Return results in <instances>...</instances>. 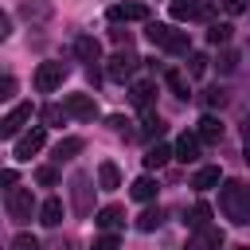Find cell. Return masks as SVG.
<instances>
[{
	"label": "cell",
	"instance_id": "cell-1",
	"mask_svg": "<svg viewBox=\"0 0 250 250\" xmlns=\"http://www.w3.org/2000/svg\"><path fill=\"white\" fill-rule=\"evenodd\" d=\"M219 211H223L234 227H246V223H250V184L227 180L223 191H219Z\"/></svg>",
	"mask_w": 250,
	"mask_h": 250
},
{
	"label": "cell",
	"instance_id": "cell-2",
	"mask_svg": "<svg viewBox=\"0 0 250 250\" xmlns=\"http://www.w3.org/2000/svg\"><path fill=\"white\" fill-rule=\"evenodd\" d=\"M4 207H8V219H12V223H31V215H35V195H31V188H8V191H4Z\"/></svg>",
	"mask_w": 250,
	"mask_h": 250
},
{
	"label": "cell",
	"instance_id": "cell-3",
	"mask_svg": "<svg viewBox=\"0 0 250 250\" xmlns=\"http://www.w3.org/2000/svg\"><path fill=\"white\" fill-rule=\"evenodd\" d=\"M94 180L86 176V172H74L70 176V203H74V211L78 215H90L94 211V188H90Z\"/></svg>",
	"mask_w": 250,
	"mask_h": 250
},
{
	"label": "cell",
	"instance_id": "cell-4",
	"mask_svg": "<svg viewBox=\"0 0 250 250\" xmlns=\"http://www.w3.org/2000/svg\"><path fill=\"white\" fill-rule=\"evenodd\" d=\"M215 4L211 0H172V20L188 23V20H211Z\"/></svg>",
	"mask_w": 250,
	"mask_h": 250
},
{
	"label": "cell",
	"instance_id": "cell-5",
	"mask_svg": "<svg viewBox=\"0 0 250 250\" xmlns=\"http://www.w3.org/2000/svg\"><path fill=\"white\" fill-rule=\"evenodd\" d=\"M66 62H39V70H35V90L39 94H51V90H59L62 82H66Z\"/></svg>",
	"mask_w": 250,
	"mask_h": 250
},
{
	"label": "cell",
	"instance_id": "cell-6",
	"mask_svg": "<svg viewBox=\"0 0 250 250\" xmlns=\"http://www.w3.org/2000/svg\"><path fill=\"white\" fill-rule=\"evenodd\" d=\"M43 141H47V125H35V129H27V133H20V137H16L12 156H16V160H31V156L43 148Z\"/></svg>",
	"mask_w": 250,
	"mask_h": 250
},
{
	"label": "cell",
	"instance_id": "cell-7",
	"mask_svg": "<svg viewBox=\"0 0 250 250\" xmlns=\"http://www.w3.org/2000/svg\"><path fill=\"white\" fill-rule=\"evenodd\" d=\"M137 55H133V47H125V51H117L113 59H109V66H105V74H109V82H125L133 70H137Z\"/></svg>",
	"mask_w": 250,
	"mask_h": 250
},
{
	"label": "cell",
	"instance_id": "cell-8",
	"mask_svg": "<svg viewBox=\"0 0 250 250\" xmlns=\"http://www.w3.org/2000/svg\"><path fill=\"white\" fill-rule=\"evenodd\" d=\"M27 121H31V105H27V102L12 105V109L4 113V121H0V137H8V141H12V137H16V133L27 125Z\"/></svg>",
	"mask_w": 250,
	"mask_h": 250
},
{
	"label": "cell",
	"instance_id": "cell-9",
	"mask_svg": "<svg viewBox=\"0 0 250 250\" xmlns=\"http://www.w3.org/2000/svg\"><path fill=\"white\" fill-rule=\"evenodd\" d=\"M66 113L78 117V121H94V117H98V102H94L90 94H70V98H66Z\"/></svg>",
	"mask_w": 250,
	"mask_h": 250
},
{
	"label": "cell",
	"instance_id": "cell-10",
	"mask_svg": "<svg viewBox=\"0 0 250 250\" xmlns=\"http://www.w3.org/2000/svg\"><path fill=\"white\" fill-rule=\"evenodd\" d=\"M129 20H145L148 23V8L145 4H113L109 8V23H129Z\"/></svg>",
	"mask_w": 250,
	"mask_h": 250
},
{
	"label": "cell",
	"instance_id": "cell-11",
	"mask_svg": "<svg viewBox=\"0 0 250 250\" xmlns=\"http://www.w3.org/2000/svg\"><path fill=\"white\" fill-rule=\"evenodd\" d=\"M199 133H180L176 137V160H184V164H191V160H199Z\"/></svg>",
	"mask_w": 250,
	"mask_h": 250
},
{
	"label": "cell",
	"instance_id": "cell-12",
	"mask_svg": "<svg viewBox=\"0 0 250 250\" xmlns=\"http://www.w3.org/2000/svg\"><path fill=\"white\" fill-rule=\"evenodd\" d=\"M219 246H223V230H219V227H203V230H195L191 242H188V250H219Z\"/></svg>",
	"mask_w": 250,
	"mask_h": 250
},
{
	"label": "cell",
	"instance_id": "cell-13",
	"mask_svg": "<svg viewBox=\"0 0 250 250\" xmlns=\"http://www.w3.org/2000/svg\"><path fill=\"white\" fill-rule=\"evenodd\" d=\"M94 223L105 230V234H113L121 223H125V211L117 207V203H109V207H102V211H94Z\"/></svg>",
	"mask_w": 250,
	"mask_h": 250
},
{
	"label": "cell",
	"instance_id": "cell-14",
	"mask_svg": "<svg viewBox=\"0 0 250 250\" xmlns=\"http://www.w3.org/2000/svg\"><path fill=\"white\" fill-rule=\"evenodd\" d=\"M74 55H78L82 62H90V66H94V62L102 59V43H98L94 35H78V39H74Z\"/></svg>",
	"mask_w": 250,
	"mask_h": 250
},
{
	"label": "cell",
	"instance_id": "cell-15",
	"mask_svg": "<svg viewBox=\"0 0 250 250\" xmlns=\"http://www.w3.org/2000/svg\"><path fill=\"white\" fill-rule=\"evenodd\" d=\"M195 133H199V141H203V145H219V141H223V121H219V117H211V113H203Z\"/></svg>",
	"mask_w": 250,
	"mask_h": 250
},
{
	"label": "cell",
	"instance_id": "cell-16",
	"mask_svg": "<svg viewBox=\"0 0 250 250\" xmlns=\"http://www.w3.org/2000/svg\"><path fill=\"white\" fill-rule=\"evenodd\" d=\"M172 156H176V148H168V145H160V141H156V145L145 152V168H148V172H156V168H164Z\"/></svg>",
	"mask_w": 250,
	"mask_h": 250
},
{
	"label": "cell",
	"instance_id": "cell-17",
	"mask_svg": "<svg viewBox=\"0 0 250 250\" xmlns=\"http://www.w3.org/2000/svg\"><path fill=\"white\" fill-rule=\"evenodd\" d=\"M98 188H102V191L121 188V172H117V164H113V160H102V164H98Z\"/></svg>",
	"mask_w": 250,
	"mask_h": 250
},
{
	"label": "cell",
	"instance_id": "cell-18",
	"mask_svg": "<svg viewBox=\"0 0 250 250\" xmlns=\"http://www.w3.org/2000/svg\"><path fill=\"white\" fill-rule=\"evenodd\" d=\"M39 223H43V227H59V223H62V199H59V195L43 199V207H39Z\"/></svg>",
	"mask_w": 250,
	"mask_h": 250
},
{
	"label": "cell",
	"instance_id": "cell-19",
	"mask_svg": "<svg viewBox=\"0 0 250 250\" xmlns=\"http://www.w3.org/2000/svg\"><path fill=\"white\" fill-rule=\"evenodd\" d=\"M82 148H86V141H82V137H62V141L55 145V160L62 164V160H70V156H78Z\"/></svg>",
	"mask_w": 250,
	"mask_h": 250
},
{
	"label": "cell",
	"instance_id": "cell-20",
	"mask_svg": "<svg viewBox=\"0 0 250 250\" xmlns=\"http://www.w3.org/2000/svg\"><path fill=\"white\" fill-rule=\"evenodd\" d=\"M145 35H148V43H152V47H168V39H172V27H168V23H156V20H148V23H145Z\"/></svg>",
	"mask_w": 250,
	"mask_h": 250
},
{
	"label": "cell",
	"instance_id": "cell-21",
	"mask_svg": "<svg viewBox=\"0 0 250 250\" xmlns=\"http://www.w3.org/2000/svg\"><path fill=\"white\" fill-rule=\"evenodd\" d=\"M164 82L172 86V94H176V98H188V94H191L188 74H184V70H176V66H168V70H164Z\"/></svg>",
	"mask_w": 250,
	"mask_h": 250
},
{
	"label": "cell",
	"instance_id": "cell-22",
	"mask_svg": "<svg viewBox=\"0 0 250 250\" xmlns=\"http://www.w3.org/2000/svg\"><path fill=\"white\" fill-rule=\"evenodd\" d=\"M219 180H223V172H219V168H199V172L191 176V188H195V191H207V188H215Z\"/></svg>",
	"mask_w": 250,
	"mask_h": 250
},
{
	"label": "cell",
	"instance_id": "cell-23",
	"mask_svg": "<svg viewBox=\"0 0 250 250\" xmlns=\"http://www.w3.org/2000/svg\"><path fill=\"white\" fill-rule=\"evenodd\" d=\"M129 98H133L137 109H148V102H152V82H133V86H129Z\"/></svg>",
	"mask_w": 250,
	"mask_h": 250
},
{
	"label": "cell",
	"instance_id": "cell-24",
	"mask_svg": "<svg viewBox=\"0 0 250 250\" xmlns=\"http://www.w3.org/2000/svg\"><path fill=\"white\" fill-rule=\"evenodd\" d=\"M129 191H133V199L148 203V199L156 195V180H152V176H141V180H133V188H129Z\"/></svg>",
	"mask_w": 250,
	"mask_h": 250
},
{
	"label": "cell",
	"instance_id": "cell-25",
	"mask_svg": "<svg viewBox=\"0 0 250 250\" xmlns=\"http://www.w3.org/2000/svg\"><path fill=\"white\" fill-rule=\"evenodd\" d=\"M188 223H191L195 230H203V227H211V203H203V199H199V203H195V207L188 211Z\"/></svg>",
	"mask_w": 250,
	"mask_h": 250
},
{
	"label": "cell",
	"instance_id": "cell-26",
	"mask_svg": "<svg viewBox=\"0 0 250 250\" xmlns=\"http://www.w3.org/2000/svg\"><path fill=\"white\" fill-rule=\"evenodd\" d=\"M20 12H23L27 20H47V16H51V4H47V0H20Z\"/></svg>",
	"mask_w": 250,
	"mask_h": 250
},
{
	"label": "cell",
	"instance_id": "cell-27",
	"mask_svg": "<svg viewBox=\"0 0 250 250\" xmlns=\"http://www.w3.org/2000/svg\"><path fill=\"white\" fill-rule=\"evenodd\" d=\"M164 133V121H160V113H152V109H145V121H141V137H160Z\"/></svg>",
	"mask_w": 250,
	"mask_h": 250
},
{
	"label": "cell",
	"instance_id": "cell-28",
	"mask_svg": "<svg viewBox=\"0 0 250 250\" xmlns=\"http://www.w3.org/2000/svg\"><path fill=\"white\" fill-rule=\"evenodd\" d=\"M160 223H164L160 207H148V211H141V215H137V230H145V234H148V230H156Z\"/></svg>",
	"mask_w": 250,
	"mask_h": 250
},
{
	"label": "cell",
	"instance_id": "cell-29",
	"mask_svg": "<svg viewBox=\"0 0 250 250\" xmlns=\"http://www.w3.org/2000/svg\"><path fill=\"white\" fill-rule=\"evenodd\" d=\"M66 117H70L66 105H43V109H39V121H43V125H62Z\"/></svg>",
	"mask_w": 250,
	"mask_h": 250
},
{
	"label": "cell",
	"instance_id": "cell-30",
	"mask_svg": "<svg viewBox=\"0 0 250 250\" xmlns=\"http://www.w3.org/2000/svg\"><path fill=\"white\" fill-rule=\"evenodd\" d=\"M207 43H215V47L230 43V23H211L207 27Z\"/></svg>",
	"mask_w": 250,
	"mask_h": 250
},
{
	"label": "cell",
	"instance_id": "cell-31",
	"mask_svg": "<svg viewBox=\"0 0 250 250\" xmlns=\"http://www.w3.org/2000/svg\"><path fill=\"white\" fill-rule=\"evenodd\" d=\"M164 51H172V55H188V51H191L188 31H172V39H168V47H164Z\"/></svg>",
	"mask_w": 250,
	"mask_h": 250
},
{
	"label": "cell",
	"instance_id": "cell-32",
	"mask_svg": "<svg viewBox=\"0 0 250 250\" xmlns=\"http://www.w3.org/2000/svg\"><path fill=\"white\" fill-rule=\"evenodd\" d=\"M203 70H207V55H199V51H191V55H188V74H191V78H199Z\"/></svg>",
	"mask_w": 250,
	"mask_h": 250
},
{
	"label": "cell",
	"instance_id": "cell-33",
	"mask_svg": "<svg viewBox=\"0 0 250 250\" xmlns=\"http://www.w3.org/2000/svg\"><path fill=\"white\" fill-rule=\"evenodd\" d=\"M8 250H39V238H35V234H16Z\"/></svg>",
	"mask_w": 250,
	"mask_h": 250
},
{
	"label": "cell",
	"instance_id": "cell-34",
	"mask_svg": "<svg viewBox=\"0 0 250 250\" xmlns=\"http://www.w3.org/2000/svg\"><path fill=\"white\" fill-rule=\"evenodd\" d=\"M223 102H227V94H223L219 86H211V90H203V105H211V109H215V105H223Z\"/></svg>",
	"mask_w": 250,
	"mask_h": 250
},
{
	"label": "cell",
	"instance_id": "cell-35",
	"mask_svg": "<svg viewBox=\"0 0 250 250\" xmlns=\"http://www.w3.org/2000/svg\"><path fill=\"white\" fill-rule=\"evenodd\" d=\"M234 66H238V55H234V51H223V55H219V70H223V74H230Z\"/></svg>",
	"mask_w": 250,
	"mask_h": 250
},
{
	"label": "cell",
	"instance_id": "cell-36",
	"mask_svg": "<svg viewBox=\"0 0 250 250\" xmlns=\"http://www.w3.org/2000/svg\"><path fill=\"white\" fill-rule=\"evenodd\" d=\"M35 180H39V184H43V188H51V184H55V180H59V172H55V168H51V164H43V168H39V172H35Z\"/></svg>",
	"mask_w": 250,
	"mask_h": 250
},
{
	"label": "cell",
	"instance_id": "cell-37",
	"mask_svg": "<svg viewBox=\"0 0 250 250\" xmlns=\"http://www.w3.org/2000/svg\"><path fill=\"white\" fill-rule=\"evenodd\" d=\"M121 242H117V234H102V238H94V250H117Z\"/></svg>",
	"mask_w": 250,
	"mask_h": 250
},
{
	"label": "cell",
	"instance_id": "cell-38",
	"mask_svg": "<svg viewBox=\"0 0 250 250\" xmlns=\"http://www.w3.org/2000/svg\"><path fill=\"white\" fill-rule=\"evenodd\" d=\"M12 90H16V78L4 74V78H0V98H12Z\"/></svg>",
	"mask_w": 250,
	"mask_h": 250
},
{
	"label": "cell",
	"instance_id": "cell-39",
	"mask_svg": "<svg viewBox=\"0 0 250 250\" xmlns=\"http://www.w3.org/2000/svg\"><path fill=\"white\" fill-rule=\"evenodd\" d=\"M8 27H12V16H8V12H0V39H8V35H12Z\"/></svg>",
	"mask_w": 250,
	"mask_h": 250
},
{
	"label": "cell",
	"instance_id": "cell-40",
	"mask_svg": "<svg viewBox=\"0 0 250 250\" xmlns=\"http://www.w3.org/2000/svg\"><path fill=\"white\" fill-rule=\"evenodd\" d=\"M223 8H227V12H230V16H238V12H242V8H246V0H223Z\"/></svg>",
	"mask_w": 250,
	"mask_h": 250
},
{
	"label": "cell",
	"instance_id": "cell-41",
	"mask_svg": "<svg viewBox=\"0 0 250 250\" xmlns=\"http://www.w3.org/2000/svg\"><path fill=\"white\" fill-rule=\"evenodd\" d=\"M109 125H113V129H117V133H125V125H129V121H125V117H117V113H113V117H109ZM125 137H129V133H125Z\"/></svg>",
	"mask_w": 250,
	"mask_h": 250
},
{
	"label": "cell",
	"instance_id": "cell-42",
	"mask_svg": "<svg viewBox=\"0 0 250 250\" xmlns=\"http://www.w3.org/2000/svg\"><path fill=\"white\" fill-rule=\"evenodd\" d=\"M0 184H4V188H12V184H16V172H12V168H4V176H0Z\"/></svg>",
	"mask_w": 250,
	"mask_h": 250
},
{
	"label": "cell",
	"instance_id": "cell-43",
	"mask_svg": "<svg viewBox=\"0 0 250 250\" xmlns=\"http://www.w3.org/2000/svg\"><path fill=\"white\" fill-rule=\"evenodd\" d=\"M242 141H246V145H250V117H246V121H242Z\"/></svg>",
	"mask_w": 250,
	"mask_h": 250
},
{
	"label": "cell",
	"instance_id": "cell-44",
	"mask_svg": "<svg viewBox=\"0 0 250 250\" xmlns=\"http://www.w3.org/2000/svg\"><path fill=\"white\" fill-rule=\"evenodd\" d=\"M246 164H250V145H246Z\"/></svg>",
	"mask_w": 250,
	"mask_h": 250
},
{
	"label": "cell",
	"instance_id": "cell-45",
	"mask_svg": "<svg viewBox=\"0 0 250 250\" xmlns=\"http://www.w3.org/2000/svg\"><path fill=\"white\" fill-rule=\"evenodd\" d=\"M234 250H250V246H234Z\"/></svg>",
	"mask_w": 250,
	"mask_h": 250
}]
</instances>
